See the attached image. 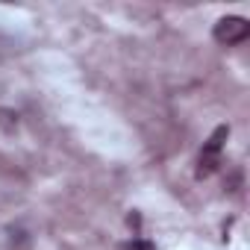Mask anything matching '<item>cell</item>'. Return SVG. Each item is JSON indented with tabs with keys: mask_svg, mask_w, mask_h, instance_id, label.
<instances>
[{
	"mask_svg": "<svg viewBox=\"0 0 250 250\" xmlns=\"http://www.w3.org/2000/svg\"><path fill=\"white\" fill-rule=\"evenodd\" d=\"M247 36H250V24H247L244 18H238V15H227V18H221V21L212 27V39H215L218 44H224V47L241 44Z\"/></svg>",
	"mask_w": 250,
	"mask_h": 250,
	"instance_id": "cell-1",
	"label": "cell"
},
{
	"mask_svg": "<svg viewBox=\"0 0 250 250\" xmlns=\"http://www.w3.org/2000/svg\"><path fill=\"white\" fill-rule=\"evenodd\" d=\"M227 139H229V127H227V124H221V127L209 136V142L203 145V156H221V147H224Z\"/></svg>",
	"mask_w": 250,
	"mask_h": 250,
	"instance_id": "cell-2",
	"label": "cell"
},
{
	"mask_svg": "<svg viewBox=\"0 0 250 250\" xmlns=\"http://www.w3.org/2000/svg\"><path fill=\"white\" fill-rule=\"evenodd\" d=\"M218 165H221V156H203V153H200L197 177H209V174H215V171H218Z\"/></svg>",
	"mask_w": 250,
	"mask_h": 250,
	"instance_id": "cell-3",
	"label": "cell"
},
{
	"mask_svg": "<svg viewBox=\"0 0 250 250\" xmlns=\"http://www.w3.org/2000/svg\"><path fill=\"white\" fill-rule=\"evenodd\" d=\"M15 124H18V115L12 109H0V127H3V130H15Z\"/></svg>",
	"mask_w": 250,
	"mask_h": 250,
	"instance_id": "cell-4",
	"label": "cell"
},
{
	"mask_svg": "<svg viewBox=\"0 0 250 250\" xmlns=\"http://www.w3.org/2000/svg\"><path fill=\"white\" fill-rule=\"evenodd\" d=\"M124 250H153L150 241H142V238H133L130 244H124Z\"/></svg>",
	"mask_w": 250,
	"mask_h": 250,
	"instance_id": "cell-5",
	"label": "cell"
}]
</instances>
